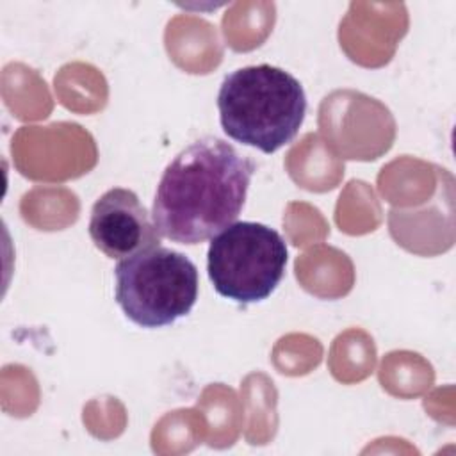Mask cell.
<instances>
[{"mask_svg":"<svg viewBox=\"0 0 456 456\" xmlns=\"http://www.w3.org/2000/svg\"><path fill=\"white\" fill-rule=\"evenodd\" d=\"M287 258V244L274 228L255 221H235L210 239L207 271L219 296L251 305L276 290Z\"/></svg>","mask_w":456,"mask_h":456,"instance_id":"277c9868","label":"cell"},{"mask_svg":"<svg viewBox=\"0 0 456 456\" xmlns=\"http://www.w3.org/2000/svg\"><path fill=\"white\" fill-rule=\"evenodd\" d=\"M255 162L219 137H200L164 169L151 219L160 237L200 244L237 221Z\"/></svg>","mask_w":456,"mask_h":456,"instance_id":"6da1fadb","label":"cell"},{"mask_svg":"<svg viewBox=\"0 0 456 456\" xmlns=\"http://www.w3.org/2000/svg\"><path fill=\"white\" fill-rule=\"evenodd\" d=\"M89 235L112 260H123L160 246V235L146 207L130 189L112 187L91 208Z\"/></svg>","mask_w":456,"mask_h":456,"instance_id":"5b68a950","label":"cell"},{"mask_svg":"<svg viewBox=\"0 0 456 456\" xmlns=\"http://www.w3.org/2000/svg\"><path fill=\"white\" fill-rule=\"evenodd\" d=\"M116 301L141 328H162L185 317L198 299V269L180 251L157 246L123 258L114 269Z\"/></svg>","mask_w":456,"mask_h":456,"instance_id":"3957f363","label":"cell"},{"mask_svg":"<svg viewBox=\"0 0 456 456\" xmlns=\"http://www.w3.org/2000/svg\"><path fill=\"white\" fill-rule=\"evenodd\" d=\"M217 110L230 139L271 155L299 132L306 94L301 82L281 68L244 66L223 78Z\"/></svg>","mask_w":456,"mask_h":456,"instance_id":"7a4b0ae2","label":"cell"}]
</instances>
